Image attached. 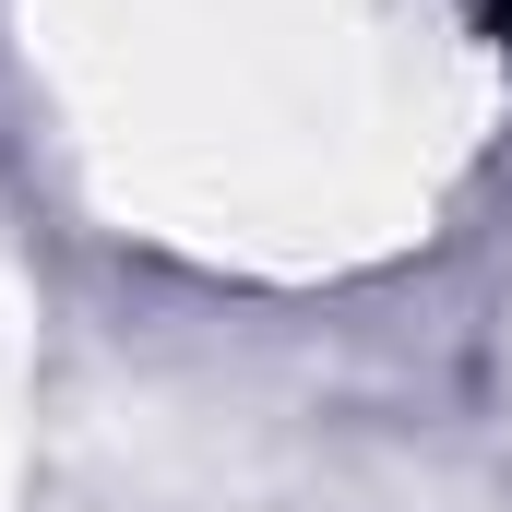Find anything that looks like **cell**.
<instances>
[{"mask_svg": "<svg viewBox=\"0 0 512 512\" xmlns=\"http://www.w3.org/2000/svg\"><path fill=\"white\" fill-rule=\"evenodd\" d=\"M489 12H501V24H512V0H489Z\"/></svg>", "mask_w": 512, "mask_h": 512, "instance_id": "6da1fadb", "label": "cell"}]
</instances>
